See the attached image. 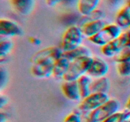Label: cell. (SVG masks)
<instances>
[{
    "label": "cell",
    "instance_id": "4",
    "mask_svg": "<svg viewBox=\"0 0 130 122\" xmlns=\"http://www.w3.org/2000/svg\"><path fill=\"white\" fill-rule=\"evenodd\" d=\"M93 61V57H87L71 62L69 68L63 76L64 81H77L87 73Z\"/></svg>",
    "mask_w": 130,
    "mask_h": 122
},
{
    "label": "cell",
    "instance_id": "14",
    "mask_svg": "<svg viewBox=\"0 0 130 122\" xmlns=\"http://www.w3.org/2000/svg\"><path fill=\"white\" fill-rule=\"evenodd\" d=\"M71 61L62 55L55 62L53 65V76L57 78H63L69 68Z\"/></svg>",
    "mask_w": 130,
    "mask_h": 122
},
{
    "label": "cell",
    "instance_id": "31",
    "mask_svg": "<svg viewBox=\"0 0 130 122\" xmlns=\"http://www.w3.org/2000/svg\"><path fill=\"white\" fill-rule=\"evenodd\" d=\"M126 108L128 111H130V97L128 99V100H127V102L126 104Z\"/></svg>",
    "mask_w": 130,
    "mask_h": 122
},
{
    "label": "cell",
    "instance_id": "1",
    "mask_svg": "<svg viewBox=\"0 0 130 122\" xmlns=\"http://www.w3.org/2000/svg\"><path fill=\"white\" fill-rule=\"evenodd\" d=\"M120 108V103L116 99H110L97 109L90 112L86 122H102L117 113Z\"/></svg>",
    "mask_w": 130,
    "mask_h": 122
},
{
    "label": "cell",
    "instance_id": "25",
    "mask_svg": "<svg viewBox=\"0 0 130 122\" xmlns=\"http://www.w3.org/2000/svg\"><path fill=\"white\" fill-rule=\"evenodd\" d=\"M63 122H81V116L79 113L72 112L65 118Z\"/></svg>",
    "mask_w": 130,
    "mask_h": 122
},
{
    "label": "cell",
    "instance_id": "10",
    "mask_svg": "<svg viewBox=\"0 0 130 122\" xmlns=\"http://www.w3.org/2000/svg\"><path fill=\"white\" fill-rule=\"evenodd\" d=\"M53 65L52 62H39L33 64L30 72L36 78L40 79L48 78L53 75Z\"/></svg>",
    "mask_w": 130,
    "mask_h": 122
},
{
    "label": "cell",
    "instance_id": "29",
    "mask_svg": "<svg viewBox=\"0 0 130 122\" xmlns=\"http://www.w3.org/2000/svg\"><path fill=\"white\" fill-rule=\"evenodd\" d=\"M7 101L8 100L6 96H3V95H1V97H0V106H1V108L7 104Z\"/></svg>",
    "mask_w": 130,
    "mask_h": 122
},
{
    "label": "cell",
    "instance_id": "8",
    "mask_svg": "<svg viewBox=\"0 0 130 122\" xmlns=\"http://www.w3.org/2000/svg\"><path fill=\"white\" fill-rule=\"evenodd\" d=\"M22 33L20 25L15 21L6 19L0 20V35L1 37H8L20 36Z\"/></svg>",
    "mask_w": 130,
    "mask_h": 122
},
{
    "label": "cell",
    "instance_id": "12",
    "mask_svg": "<svg viewBox=\"0 0 130 122\" xmlns=\"http://www.w3.org/2000/svg\"><path fill=\"white\" fill-rule=\"evenodd\" d=\"M105 25L106 24L105 22L102 19H99L85 23L83 24L80 28L83 34L90 38L96 35Z\"/></svg>",
    "mask_w": 130,
    "mask_h": 122
},
{
    "label": "cell",
    "instance_id": "20",
    "mask_svg": "<svg viewBox=\"0 0 130 122\" xmlns=\"http://www.w3.org/2000/svg\"><path fill=\"white\" fill-rule=\"evenodd\" d=\"M13 47V43L8 38L1 37L0 39V57L5 58L11 52Z\"/></svg>",
    "mask_w": 130,
    "mask_h": 122
},
{
    "label": "cell",
    "instance_id": "27",
    "mask_svg": "<svg viewBox=\"0 0 130 122\" xmlns=\"http://www.w3.org/2000/svg\"><path fill=\"white\" fill-rule=\"evenodd\" d=\"M123 0H108L109 5L112 6H117L121 4Z\"/></svg>",
    "mask_w": 130,
    "mask_h": 122
},
{
    "label": "cell",
    "instance_id": "24",
    "mask_svg": "<svg viewBox=\"0 0 130 122\" xmlns=\"http://www.w3.org/2000/svg\"><path fill=\"white\" fill-rule=\"evenodd\" d=\"M103 16V12L99 10H96L95 11H93L92 13H90L89 15L84 16V20H85V22L83 24H85L86 22H88L90 21H93V20H99L101 19ZM82 24V25H83Z\"/></svg>",
    "mask_w": 130,
    "mask_h": 122
},
{
    "label": "cell",
    "instance_id": "6",
    "mask_svg": "<svg viewBox=\"0 0 130 122\" xmlns=\"http://www.w3.org/2000/svg\"><path fill=\"white\" fill-rule=\"evenodd\" d=\"M63 52L61 48L50 47L45 48L34 53L30 61L32 64L39 62H52L55 63L57 60L63 55Z\"/></svg>",
    "mask_w": 130,
    "mask_h": 122
},
{
    "label": "cell",
    "instance_id": "26",
    "mask_svg": "<svg viewBox=\"0 0 130 122\" xmlns=\"http://www.w3.org/2000/svg\"><path fill=\"white\" fill-rule=\"evenodd\" d=\"M66 1L67 0H45V2L48 6L53 7V6H57L58 4L66 2Z\"/></svg>",
    "mask_w": 130,
    "mask_h": 122
},
{
    "label": "cell",
    "instance_id": "3",
    "mask_svg": "<svg viewBox=\"0 0 130 122\" xmlns=\"http://www.w3.org/2000/svg\"><path fill=\"white\" fill-rule=\"evenodd\" d=\"M122 34L121 28L116 24L106 25L99 33L88 38L91 43L98 46H103L114 40Z\"/></svg>",
    "mask_w": 130,
    "mask_h": 122
},
{
    "label": "cell",
    "instance_id": "7",
    "mask_svg": "<svg viewBox=\"0 0 130 122\" xmlns=\"http://www.w3.org/2000/svg\"><path fill=\"white\" fill-rule=\"evenodd\" d=\"M126 47V39L125 33H122L120 36L108 44L102 47V53L107 57H115Z\"/></svg>",
    "mask_w": 130,
    "mask_h": 122
},
{
    "label": "cell",
    "instance_id": "18",
    "mask_svg": "<svg viewBox=\"0 0 130 122\" xmlns=\"http://www.w3.org/2000/svg\"><path fill=\"white\" fill-rule=\"evenodd\" d=\"M110 87V81L109 78L105 76L92 81L91 85V93H106L109 92Z\"/></svg>",
    "mask_w": 130,
    "mask_h": 122
},
{
    "label": "cell",
    "instance_id": "21",
    "mask_svg": "<svg viewBox=\"0 0 130 122\" xmlns=\"http://www.w3.org/2000/svg\"><path fill=\"white\" fill-rule=\"evenodd\" d=\"M117 71L121 76L123 77L130 76V62H123L118 63Z\"/></svg>",
    "mask_w": 130,
    "mask_h": 122
},
{
    "label": "cell",
    "instance_id": "19",
    "mask_svg": "<svg viewBox=\"0 0 130 122\" xmlns=\"http://www.w3.org/2000/svg\"><path fill=\"white\" fill-rule=\"evenodd\" d=\"M81 99H85L91 94V85L92 81L89 75H83L77 80Z\"/></svg>",
    "mask_w": 130,
    "mask_h": 122
},
{
    "label": "cell",
    "instance_id": "13",
    "mask_svg": "<svg viewBox=\"0 0 130 122\" xmlns=\"http://www.w3.org/2000/svg\"><path fill=\"white\" fill-rule=\"evenodd\" d=\"M14 10L22 15H28L32 11L34 7V0H10Z\"/></svg>",
    "mask_w": 130,
    "mask_h": 122
},
{
    "label": "cell",
    "instance_id": "22",
    "mask_svg": "<svg viewBox=\"0 0 130 122\" xmlns=\"http://www.w3.org/2000/svg\"><path fill=\"white\" fill-rule=\"evenodd\" d=\"M117 63L123 62H130V47H125L121 52L115 57Z\"/></svg>",
    "mask_w": 130,
    "mask_h": 122
},
{
    "label": "cell",
    "instance_id": "15",
    "mask_svg": "<svg viewBox=\"0 0 130 122\" xmlns=\"http://www.w3.org/2000/svg\"><path fill=\"white\" fill-rule=\"evenodd\" d=\"M63 55L71 62L84 57H91V52L90 48L85 45H80L77 48L68 52H64Z\"/></svg>",
    "mask_w": 130,
    "mask_h": 122
},
{
    "label": "cell",
    "instance_id": "23",
    "mask_svg": "<svg viewBox=\"0 0 130 122\" xmlns=\"http://www.w3.org/2000/svg\"><path fill=\"white\" fill-rule=\"evenodd\" d=\"M126 112H117L102 122H124Z\"/></svg>",
    "mask_w": 130,
    "mask_h": 122
},
{
    "label": "cell",
    "instance_id": "28",
    "mask_svg": "<svg viewBox=\"0 0 130 122\" xmlns=\"http://www.w3.org/2000/svg\"><path fill=\"white\" fill-rule=\"evenodd\" d=\"M126 39V47H130V29L124 32Z\"/></svg>",
    "mask_w": 130,
    "mask_h": 122
},
{
    "label": "cell",
    "instance_id": "30",
    "mask_svg": "<svg viewBox=\"0 0 130 122\" xmlns=\"http://www.w3.org/2000/svg\"><path fill=\"white\" fill-rule=\"evenodd\" d=\"M124 122H130V111L126 112V116L124 118Z\"/></svg>",
    "mask_w": 130,
    "mask_h": 122
},
{
    "label": "cell",
    "instance_id": "9",
    "mask_svg": "<svg viewBox=\"0 0 130 122\" xmlns=\"http://www.w3.org/2000/svg\"><path fill=\"white\" fill-rule=\"evenodd\" d=\"M109 66L107 62L99 57H93L92 63L88 71V75L99 78L104 77L108 73Z\"/></svg>",
    "mask_w": 130,
    "mask_h": 122
},
{
    "label": "cell",
    "instance_id": "11",
    "mask_svg": "<svg viewBox=\"0 0 130 122\" xmlns=\"http://www.w3.org/2000/svg\"><path fill=\"white\" fill-rule=\"evenodd\" d=\"M61 90L69 100L76 102L81 99L77 81H65L61 86Z\"/></svg>",
    "mask_w": 130,
    "mask_h": 122
},
{
    "label": "cell",
    "instance_id": "5",
    "mask_svg": "<svg viewBox=\"0 0 130 122\" xmlns=\"http://www.w3.org/2000/svg\"><path fill=\"white\" fill-rule=\"evenodd\" d=\"M110 99L109 95L106 93H91L90 95L82 99L78 108L82 111L91 112Z\"/></svg>",
    "mask_w": 130,
    "mask_h": 122
},
{
    "label": "cell",
    "instance_id": "16",
    "mask_svg": "<svg viewBox=\"0 0 130 122\" xmlns=\"http://www.w3.org/2000/svg\"><path fill=\"white\" fill-rule=\"evenodd\" d=\"M100 0H78L77 10L83 16L89 15L96 10Z\"/></svg>",
    "mask_w": 130,
    "mask_h": 122
},
{
    "label": "cell",
    "instance_id": "32",
    "mask_svg": "<svg viewBox=\"0 0 130 122\" xmlns=\"http://www.w3.org/2000/svg\"><path fill=\"white\" fill-rule=\"evenodd\" d=\"M129 28H130V27H129Z\"/></svg>",
    "mask_w": 130,
    "mask_h": 122
},
{
    "label": "cell",
    "instance_id": "2",
    "mask_svg": "<svg viewBox=\"0 0 130 122\" xmlns=\"http://www.w3.org/2000/svg\"><path fill=\"white\" fill-rule=\"evenodd\" d=\"M83 33L81 28L77 25L69 27L62 35L61 39V49L63 52H68L81 45Z\"/></svg>",
    "mask_w": 130,
    "mask_h": 122
},
{
    "label": "cell",
    "instance_id": "17",
    "mask_svg": "<svg viewBox=\"0 0 130 122\" xmlns=\"http://www.w3.org/2000/svg\"><path fill=\"white\" fill-rule=\"evenodd\" d=\"M116 24L121 29L130 27V8L127 5L123 6L117 13Z\"/></svg>",
    "mask_w": 130,
    "mask_h": 122
}]
</instances>
